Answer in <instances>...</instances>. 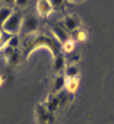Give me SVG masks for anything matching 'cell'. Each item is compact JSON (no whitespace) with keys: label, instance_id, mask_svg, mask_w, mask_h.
<instances>
[{"label":"cell","instance_id":"6da1fadb","mask_svg":"<svg viewBox=\"0 0 114 124\" xmlns=\"http://www.w3.org/2000/svg\"><path fill=\"white\" fill-rule=\"evenodd\" d=\"M23 16L17 11H14L7 20L1 26V30L11 35H17L20 33L21 25L23 22Z\"/></svg>","mask_w":114,"mask_h":124},{"label":"cell","instance_id":"5bb4252c","mask_svg":"<svg viewBox=\"0 0 114 124\" xmlns=\"http://www.w3.org/2000/svg\"><path fill=\"white\" fill-rule=\"evenodd\" d=\"M7 45L12 49L17 48V46H18V45H19V39L17 38V35H12L11 38L9 39L8 43H7Z\"/></svg>","mask_w":114,"mask_h":124},{"label":"cell","instance_id":"4fadbf2b","mask_svg":"<svg viewBox=\"0 0 114 124\" xmlns=\"http://www.w3.org/2000/svg\"><path fill=\"white\" fill-rule=\"evenodd\" d=\"M63 49H64V51L67 53H70L72 52L73 50H74V47H75V45H74V42L71 40V39H69V41H67L65 44H63Z\"/></svg>","mask_w":114,"mask_h":124},{"label":"cell","instance_id":"2e32d148","mask_svg":"<svg viewBox=\"0 0 114 124\" xmlns=\"http://www.w3.org/2000/svg\"><path fill=\"white\" fill-rule=\"evenodd\" d=\"M77 38H78L79 41H84V40H86V38H87L86 32L84 31V30H80V31H79L78 32V34H77Z\"/></svg>","mask_w":114,"mask_h":124},{"label":"cell","instance_id":"ffe728a7","mask_svg":"<svg viewBox=\"0 0 114 124\" xmlns=\"http://www.w3.org/2000/svg\"><path fill=\"white\" fill-rule=\"evenodd\" d=\"M2 7V3H1V0H0V7Z\"/></svg>","mask_w":114,"mask_h":124},{"label":"cell","instance_id":"e0dca14e","mask_svg":"<svg viewBox=\"0 0 114 124\" xmlns=\"http://www.w3.org/2000/svg\"><path fill=\"white\" fill-rule=\"evenodd\" d=\"M1 3H2V6H6V7L13 8L15 5V0H1Z\"/></svg>","mask_w":114,"mask_h":124},{"label":"cell","instance_id":"9a60e30c","mask_svg":"<svg viewBox=\"0 0 114 124\" xmlns=\"http://www.w3.org/2000/svg\"><path fill=\"white\" fill-rule=\"evenodd\" d=\"M29 0H15L14 7L19 8V9H25L28 6Z\"/></svg>","mask_w":114,"mask_h":124},{"label":"cell","instance_id":"8992f818","mask_svg":"<svg viewBox=\"0 0 114 124\" xmlns=\"http://www.w3.org/2000/svg\"><path fill=\"white\" fill-rule=\"evenodd\" d=\"M80 86V79L79 77L75 78H66L65 88L69 93H75Z\"/></svg>","mask_w":114,"mask_h":124},{"label":"cell","instance_id":"ac0fdd59","mask_svg":"<svg viewBox=\"0 0 114 124\" xmlns=\"http://www.w3.org/2000/svg\"><path fill=\"white\" fill-rule=\"evenodd\" d=\"M69 1V3H80V2H83L84 0H67Z\"/></svg>","mask_w":114,"mask_h":124},{"label":"cell","instance_id":"277c9868","mask_svg":"<svg viewBox=\"0 0 114 124\" xmlns=\"http://www.w3.org/2000/svg\"><path fill=\"white\" fill-rule=\"evenodd\" d=\"M52 33L54 36L56 37V39L60 43V44H65L67 41H69L70 37H69V33L65 28L63 27L62 25L59 24H55L53 25L51 28Z\"/></svg>","mask_w":114,"mask_h":124},{"label":"cell","instance_id":"3957f363","mask_svg":"<svg viewBox=\"0 0 114 124\" xmlns=\"http://www.w3.org/2000/svg\"><path fill=\"white\" fill-rule=\"evenodd\" d=\"M62 26L65 28L67 31L70 32L77 31L80 26V21L78 16L69 15L63 18L62 20Z\"/></svg>","mask_w":114,"mask_h":124},{"label":"cell","instance_id":"9c48e42d","mask_svg":"<svg viewBox=\"0 0 114 124\" xmlns=\"http://www.w3.org/2000/svg\"><path fill=\"white\" fill-rule=\"evenodd\" d=\"M66 83V77L64 75H58L54 79L53 82V91L55 93H59V91H61L62 88L65 87Z\"/></svg>","mask_w":114,"mask_h":124},{"label":"cell","instance_id":"7c38bea8","mask_svg":"<svg viewBox=\"0 0 114 124\" xmlns=\"http://www.w3.org/2000/svg\"><path fill=\"white\" fill-rule=\"evenodd\" d=\"M53 10H58L63 7L66 0H48Z\"/></svg>","mask_w":114,"mask_h":124},{"label":"cell","instance_id":"8fae6325","mask_svg":"<svg viewBox=\"0 0 114 124\" xmlns=\"http://www.w3.org/2000/svg\"><path fill=\"white\" fill-rule=\"evenodd\" d=\"M11 36H12L11 35H8V34H7V33H5V32L1 30V32H0V49L2 48L6 44L8 43Z\"/></svg>","mask_w":114,"mask_h":124},{"label":"cell","instance_id":"d6986e66","mask_svg":"<svg viewBox=\"0 0 114 124\" xmlns=\"http://www.w3.org/2000/svg\"><path fill=\"white\" fill-rule=\"evenodd\" d=\"M2 83H3V79L0 77V86H1V84H2Z\"/></svg>","mask_w":114,"mask_h":124},{"label":"cell","instance_id":"5b68a950","mask_svg":"<svg viewBox=\"0 0 114 124\" xmlns=\"http://www.w3.org/2000/svg\"><path fill=\"white\" fill-rule=\"evenodd\" d=\"M36 7H37V13L41 17H48L53 11L48 0H38Z\"/></svg>","mask_w":114,"mask_h":124},{"label":"cell","instance_id":"30bf717a","mask_svg":"<svg viewBox=\"0 0 114 124\" xmlns=\"http://www.w3.org/2000/svg\"><path fill=\"white\" fill-rule=\"evenodd\" d=\"M79 69L75 64H70L67 66L65 70V77L66 78H75L79 77Z\"/></svg>","mask_w":114,"mask_h":124},{"label":"cell","instance_id":"52a82bcc","mask_svg":"<svg viewBox=\"0 0 114 124\" xmlns=\"http://www.w3.org/2000/svg\"><path fill=\"white\" fill-rule=\"evenodd\" d=\"M14 12V9L12 7L2 6L0 7V29L3 24L7 20V18L10 16L12 13Z\"/></svg>","mask_w":114,"mask_h":124},{"label":"cell","instance_id":"ba28073f","mask_svg":"<svg viewBox=\"0 0 114 124\" xmlns=\"http://www.w3.org/2000/svg\"><path fill=\"white\" fill-rule=\"evenodd\" d=\"M66 67V60L62 54L55 55V59H54V70L56 72H60L63 69H65Z\"/></svg>","mask_w":114,"mask_h":124},{"label":"cell","instance_id":"7a4b0ae2","mask_svg":"<svg viewBox=\"0 0 114 124\" xmlns=\"http://www.w3.org/2000/svg\"><path fill=\"white\" fill-rule=\"evenodd\" d=\"M38 19L33 15H28L23 17V22L21 25L20 33L24 35H29L38 30Z\"/></svg>","mask_w":114,"mask_h":124}]
</instances>
